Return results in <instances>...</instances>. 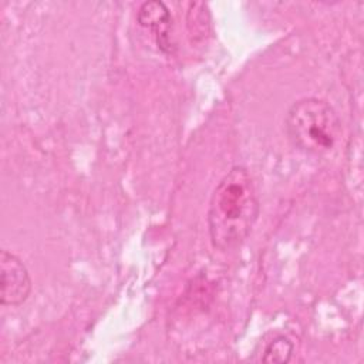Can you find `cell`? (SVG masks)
<instances>
[{
	"label": "cell",
	"instance_id": "6da1fadb",
	"mask_svg": "<svg viewBox=\"0 0 364 364\" xmlns=\"http://www.w3.org/2000/svg\"><path fill=\"white\" fill-rule=\"evenodd\" d=\"M259 216V199L250 175L233 166L216 185L208 209L210 242L220 250L239 246Z\"/></svg>",
	"mask_w": 364,
	"mask_h": 364
},
{
	"label": "cell",
	"instance_id": "7a4b0ae2",
	"mask_svg": "<svg viewBox=\"0 0 364 364\" xmlns=\"http://www.w3.org/2000/svg\"><path fill=\"white\" fill-rule=\"evenodd\" d=\"M284 128L293 146L306 154L320 155L334 146L341 125L337 112L328 102L306 97L289 108Z\"/></svg>",
	"mask_w": 364,
	"mask_h": 364
},
{
	"label": "cell",
	"instance_id": "3957f363",
	"mask_svg": "<svg viewBox=\"0 0 364 364\" xmlns=\"http://www.w3.org/2000/svg\"><path fill=\"white\" fill-rule=\"evenodd\" d=\"M0 301L3 306H20L31 290L26 264L7 250L0 252Z\"/></svg>",
	"mask_w": 364,
	"mask_h": 364
},
{
	"label": "cell",
	"instance_id": "277c9868",
	"mask_svg": "<svg viewBox=\"0 0 364 364\" xmlns=\"http://www.w3.org/2000/svg\"><path fill=\"white\" fill-rule=\"evenodd\" d=\"M138 23L142 27L151 28L155 33L158 47L164 51H171L169 28L172 24V17L162 1H145L138 10Z\"/></svg>",
	"mask_w": 364,
	"mask_h": 364
},
{
	"label": "cell",
	"instance_id": "5b68a950",
	"mask_svg": "<svg viewBox=\"0 0 364 364\" xmlns=\"http://www.w3.org/2000/svg\"><path fill=\"white\" fill-rule=\"evenodd\" d=\"M293 350H294V346L287 337L277 336L266 346L262 361L263 363H289L291 358Z\"/></svg>",
	"mask_w": 364,
	"mask_h": 364
}]
</instances>
